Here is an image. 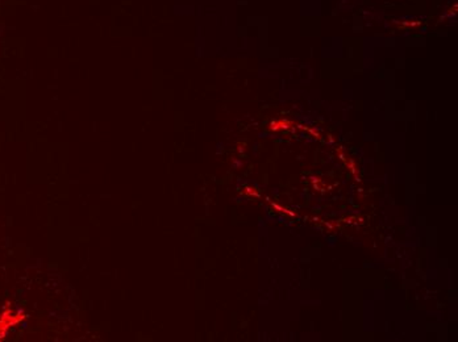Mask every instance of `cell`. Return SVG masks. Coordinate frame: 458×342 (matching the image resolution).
<instances>
[{"label":"cell","instance_id":"cell-1","mask_svg":"<svg viewBox=\"0 0 458 342\" xmlns=\"http://www.w3.org/2000/svg\"><path fill=\"white\" fill-rule=\"evenodd\" d=\"M20 319L21 317H17L15 315H12V312L11 311L3 313L0 316V339H1V336H4V333L7 332V329L11 327V326L16 324V323H19Z\"/></svg>","mask_w":458,"mask_h":342}]
</instances>
